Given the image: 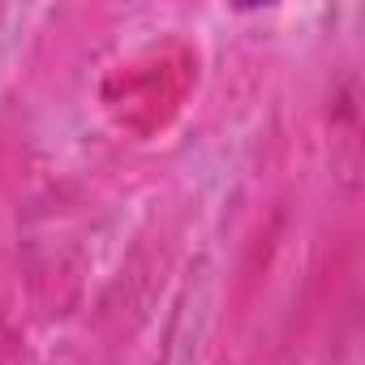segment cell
I'll use <instances>...</instances> for the list:
<instances>
[]
</instances>
